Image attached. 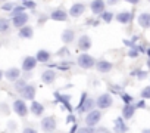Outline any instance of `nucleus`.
<instances>
[{
	"label": "nucleus",
	"instance_id": "nucleus-1",
	"mask_svg": "<svg viewBox=\"0 0 150 133\" xmlns=\"http://www.w3.org/2000/svg\"><path fill=\"white\" fill-rule=\"evenodd\" d=\"M94 107H96V99H93V98H88L87 96V93L84 92L83 93V96H81V99H80V104H78V107L75 108V111L77 112H90V111H93L94 109Z\"/></svg>",
	"mask_w": 150,
	"mask_h": 133
},
{
	"label": "nucleus",
	"instance_id": "nucleus-2",
	"mask_svg": "<svg viewBox=\"0 0 150 133\" xmlns=\"http://www.w3.org/2000/svg\"><path fill=\"white\" fill-rule=\"evenodd\" d=\"M40 126H41V130L44 133H53L56 130V127H57L56 117L54 115H46V117H43Z\"/></svg>",
	"mask_w": 150,
	"mask_h": 133
},
{
	"label": "nucleus",
	"instance_id": "nucleus-3",
	"mask_svg": "<svg viewBox=\"0 0 150 133\" xmlns=\"http://www.w3.org/2000/svg\"><path fill=\"white\" fill-rule=\"evenodd\" d=\"M77 64H78V66H81L83 70H91V68H94V65H96V59L91 55H88V53H81V55H78Z\"/></svg>",
	"mask_w": 150,
	"mask_h": 133
},
{
	"label": "nucleus",
	"instance_id": "nucleus-4",
	"mask_svg": "<svg viewBox=\"0 0 150 133\" xmlns=\"http://www.w3.org/2000/svg\"><path fill=\"white\" fill-rule=\"evenodd\" d=\"M112 105H113V98H112L110 93H102V95H99V98L96 99V107H97L100 111L108 109V108H110Z\"/></svg>",
	"mask_w": 150,
	"mask_h": 133
},
{
	"label": "nucleus",
	"instance_id": "nucleus-5",
	"mask_svg": "<svg viewBox=\"0 0 150 133\" xmlns=\"http://www.w3.org/2000/svg\"><path fill=\"white\" fill-rule=\"evenodd\" d=\"M54 98H56V101H57L69 114H74V108H72V105H71V95H63V93L54 92Z\"/></svg>",
	"mask_w": 150,
	"mask_h": 133
},
{
	"label": "nucleus",
	"instance_id": "nucleus-6",
	"mask_svg": "<svg viewBox=\"0 0 150 133\" xmlns=\"http://www.w3.org/2000/svg\"><path fill=\"white\" fill-rule=\"evenodd\" d=\"M100 120H102V111H100V109H93V111L87 112L86 124H87L88 127H96Z\"/></svg>",
	"mask_w": 150,
	"mask_h": 133
},
{
	"label": "nucleus",
	"instance_id": "nucleus-7",
	"mask_svg": "<svg viewBox=\"0 0 150 133\" xmlns=\"http://www.w3.org/2000/svg\"><path fill=\"white\" fill-rule=\"evenodd\" d=\"M35 93H37V87L34 84H30V83L19 92L22 101H34L35 99Z\"/></svg>",
	"mask_w": 150,
	"mask_h": 133
},
{
	"label": "nucleus",
	"instance_id": "nucleus-8",
	"mask_svg": "<svg viewBox=\"0 0 150 133\" xmlns=\"http://www.w3.org/2000/svg\"><path fill=\"white\" fill-rule=\"evenodd\" d=\"M94 68L102 73V74H108L113 70V64L110 61H106V59H100V61H96V65H94Z\"/></svg>",
	"mask_w": 150,
	"mask_h": 133
},
{
	"label": "nucleus",
	"instance_id": "nucleus-9",
	"mask_svg": "<svg viewBox=\"0 0 150 133\" xmlns=\"http://www.w3.org/2000/svg\"><path fill=\"white\" fill-rule=\"evenodd\" d=\"M77 46H78V50H81L83 53H87V50H88V49H91V46H93L91 37H90V36H87V34H83V36L78 39Z\"/></svg>",
	"mask_w": 150,
	"mask_h": 133
},
{
	"label": "nucleus",
	"instance_id": "nucleus-10",
	"mask_svg": "<svg viewBox=\"0 0 150 133\" xmlns=\"http://www.w3.org/2000/svg\"><path fill=\"white\" fill-rule=\"evenodd\" d=\"M13 111L19 115V117H22V118H25L27 115H28V107H27V104L22 101V99H16V101H13Z\"/></svg>",
	"mask_w": 150,
	"mask_h": 133
},
{
	"label": "nucleus",
	"instance_id": "nucleus-11",
	"mask_svg": "<svg viewBox=\"0 0 150 133\" xmlns=\"http://www.w3.org/2000/svg\"><path fill=\"white\" fill-rule=\"evenodd\" d=\"M37 59H35V56H25L24 58V61H22V71L24 73H31V71H34V68L37 66Z\"/></svg>",
	"mask_w": 150,
	"mask_h": 133
},
{
	"label": "nucleus",
	"instance_id": "nucleus-12",
	"mask_svg": "<svg viewBox=\"0 0 150 133\" xmlns=\"http://www.w3.org/2000/svg\"><path fill=\"white\" fill-rule=\"evenodd\" d=\"M90 9H91L93 15H99L100 16L106 11V2H105V0H91Z\"/></svg>",
	"mask_w": 150,
	"mask_h": 133
},
{
	"label": "nucleus",
	"instance_id": "nucleus-13",
	"mask_svg": "<svg viewBox=\"0 0 150 133\" xmlns=\"http://www.w3.org/2000/svg\"><path fill=\"white\" fill-rule=\"evenodd\" d=\"M28 21H30V16H28L27 12L12 16V25L16 27V28H22V27H25V25L28 24Z\"/></svg>",
	"mask_w": 150,
	"mask_h": 133
},
{
	"label": "nucleus",
	"instance_id": "nucleus-14",
	"mask_svg": "<svg viewBox=\"0 0 150 133\" xmlns=\"http://www.w3.org/2000/svg\"><path fill=\"white\" fill-rule=\"evenodd\" d=\"M56 79H57V74H56V71L54 70H52V68H47V70H44L43 73H41V82L44 83V84H53L54 82H56Z\"/></svg>",
	"mask_w": 150,
	"mask_h": 133
},
{
	"label": "nucleus",
	"instance_id": "nucleus-15",
	"mask_svg": "<svg viewBox=\"0 0 150 133\" xmlns=\"http://www.w3.org/2000/svg\"><path fill=\"white\" fill-rule=\"evenodd\" d=\"M68 16H69L68 12L62 8H57V9L52 11V14H50V19H53L56 22H65V21H68Z\"/></svg>",
	"mask_w": 150,
	"mask_h": 133
},
{
	"label": "nucleus",
	"instance_id": "nucleus-16",
	"mask_svg": "<svg viewBox=\"0 0 150 133\" xmlns=\"http://www.w3.org/2000/svg\"><path fill=\"white\" fill-rule=\"evenodd\" d=\"M84 12H86V5H84V3H74V5L69 8L68 15L72 16V18H80Z\"/></svg>",
	"mask_w": 150,
	"mask_h": 133
},
{
	"label": "nucleus",
	"instance_id": "nucleus-17",
	"mask_svg": "<svg viewBox=\"0 0 150 133\" xmlns=\"http://www.w3.org/2000/svg\"><path fill=\"white\" fill-rule=\"evenodd\" d=\"M3 77H5L6 80L15 83L18 79H21V70H19V68H15V66H11L9 70L3 71Z\"/></svg>",
	"mask_w": 150,
	"mask_h": 133
},
{
	"label": "nucleus",
	"instance_id": "nucleus-18",
	"mask_svg": "<svg viewBox=\"0 0 150 133\" xmlns=\"http://www.w3.org/2000/svg\"><path fill=\"white\" fill-rule=\"evenodd\" d=\"M113 19H116L119 24H124V25H127V24H129L132 19H134V15H132V12H128V11H122V12H119V14H116V16L113 18Z\"/></svg>",
	"mask_w": 150,
	"mask_h": 133
},
{
	"label": "nucleus",
	"instance_id": "nucleus-19",
	"mask_svg": "<svg viewBox=\"0 0 150 133\" xmlns=\"http://www.w3.org/2000/svg\"><path fill=\"white\" fill-rule=\"evenodd\" d=\"M62 41H63V44L65 46H68V44H71L74 40H75V31L72 30V28H66V30H63L62 31Z\"/></svg>",
	"mask_w": 150,
	"mask_h": 133
},
{
	"label": "nucleus",
	"instance_id": "nucleus-20",
	"mask_svg": "<svg viewBox=\"0 0 150 133\" xmlns=\"http://www.w3.org/2000/svg\"><path fill=\"white\" fill-rule=\"evenodd\" d=\"M35 117H41L43 114H44V105L43 104H40V102H37L35 99L31 102V107L28 108Z\"/></svg>",
	"mask_w": 150,
	"mask_h": 133
},
{
	"label": "nucleus",
	"instance_id": "nucleus-21",
	"mask_svg": "<svg viewBox=\"0 0 150 133\" xmlns=\"http://www.w3.org/2000/svg\"><path fill=\"white\" fill-rule=\"evenodd\" d=\"M115 133H127L128 132V126L125 123V120L122 117H118L115 118V127H113Z\"/></svg>",
	"mask_w": 150,
	"mask_h": 133
},
{
	"label": "nucleus",
	"instance_id": "nucleus-22",
	"mask_svg": "<svg viewBox=\"0 0 150 133\" xmlns=\"http://www.w3.org/2000/svg\"><path fill=\"white\" fill-rule=\"evenodd\" d=\"M137 22H138V25H140L141 28H144V30L150 28V14H149V12L140 14L138 18H137Z\"/></svg>",
	"mask_w": 150,
	"mask_h": 133
},
{
	"label": "nucleus",
	"instance_id": "nucleus-23",
	"mask_svg": "<svg viewBox=\"0 0 150 133\" xmlns=\"http://www.w3.org/2000/svg\"><path fill=\"white\" fill-rule=\"evenodd\" d=\"M50 58H52V53H50L49 50H46V49H40V50L35 53L37 62H41V64H47V62L50 61Z\"/></svg>",
	"mask_w": 150,
	"mask_h": 133
},
{
	"label": "nucleus",
	"instance_id": "nucleus-24",
	"mask_svg": "<svg viewBox=\"0 0 150 133\" xmlns=\"http://www.w3.org/2000/svg\"><path fill=\"white\" fill-rule=\"evenodd\" d=\"M135 114V107L134 104H129V105H124L122 108V118L124 120H131Z\"/></svg>",
	"mask_w": 150,
	"mask_h": 133
},
{
	"label": "nucleus",
	"instance_id": "nucleus-25",
	"mask_svg": "<svg viewBox=\"0 0 150 133\" xmlns=\"http://www.w3.org/2000/svg\"><path fill=\"white\" fill-rule=\"evenodd\" d=\"M18 36H19L21 39H31V37L34 36V28H33V27H30V25H25V27L19 28Z\"/></svg>",
	"mask_w": 150,
	"mask_h": 133
},
{
	"label": "nucleus",
	"instance_id": "nucleus-26",
	"mask_svg": "<svg viewBox=\"0 0 150 133\" xmlns=\"http://www.w3.org/2000/svg\"><path fill=\"white\" fill-rule=\"evenodd\" d=\"M71 66H72V62H71V61H63V62H60V64L50 65V68H52V70H53V68H57V70H60V71H68V70H71Z\"/></svg>",
	"mask_w": 150,
	"mask_h": 133
},
{
	"label": "nucleus",
	"instance_id": "nucleus-27",
	"mask_svg": "<svg viewBox=\"0 0 150 133\" xmlns=\"http://www.w3.org/2000/svg\"><path fill=\"white\" fill-rule=\"evenodd\" d=\"M9 28H11V22H9V19H6V18H0V34L8 33Z\"/></svg>",
	"mask_w": 150,
	"mask_h": 133
},
{
	"label": "nucleus",
	"instance_id": "nucleus-28",
	"mask_svg": "<svg viewBox=\"0 0 150 133\" xmlns=\"http://www.w3.org/2000/svg\"><path fill=\"white\" fill-rule=\"evenodd\" d=\"M113 18H115V15H113L112 12H109V11H105V12L100 15V19H102L103 22H106V24H110V22L113 21Z\"/></svg>",
	"mask_w": 150,
	"mask_h": 133
},
{
	"label": "nucleus",
	"instance_id": "nucleus-29",
	"mask_svg": "<svg viewBox=\"0 0 150 133\" xmlns=\"http://www.w3.org/2000/svg\"><path fill=\"white\" fill-rule=\"evenodd\" d=\"M27 80H28V79H18V80L15 82V90H16L18 93H19V92H21L27 84H28V82H27Z\"/></svg>",
	"mask_w": 150,
	"mask_h": 133
},
{
	"label": "nucleus",
	"instance_id": "nucleus-30",
	"mask_svg": "<svg viewBox=\"0 0 150 133\" xmlns=\"http://www.w3.org/2000/svg\"><path fill=\"white\" fill-rule=\"evenodd\" d=\"M15 6H16V3H13V2H5L3 5H2V8H0V9H2V11H5V12H12L13 9H15Z\"/></svg>",
	"mask_w": 150,
	"mask_h": 133
},
{
	"label": "nucleus",
	"instance_id": "nucleus-31",
	"mask_svg": "<svg viewBox=\"0 0 150 133\" xmlns=\"http://www.w3.org/2000/svg\"><path fill=\"white\" fill-rule=\"evenodd\" d=\"M131 76H135L138 80H144L147 77V71H143V70H134L131 71Z\"/></svg>",
	"mask_w": 150,
	"mask_h": 133
},
{
	"label": "nucleus",
	"instance_id": "nucleus-32",
	"mask_svg": "<svg viewBox=\"0 0 150 133\" xmlns=\"http://www.w3.org/2000/svg\"><path fill=\"white\" fill-rule=\"evenodd\" d=\"M56 55H57L59 58H66V56H69V55H71V52H69V49H68L66 46H63L62 49H59V50L56 52Z\"/></svg>",
	"mask_w": 150,
	"mask_h": 133
},
{
	"label": "nucleus",
	"instance_id": "nucleus-33",
	"mask_svg": "<svg viewBox=\"0 0 150 133\" xmlns=\"http://www.w3.org/2000/svg\"><path fill=\"white\" fill-rule=\"evenodd\" d=\"M121 98H122V101H124V104H125V105H129V104H132V102H134L132 96H131V95H128V93H125V92H122V93H121Z\"/></svg>",
	"mask_w": 150,
	"mask_h": 133
},
{
	"label": "nucleus",
	"instance_id": "nucleus-34",
	"mask_svg": "<svg viewBox=\"0 0 150 133\" xmlns=\"http://www.w3.org/2000/svg\"><path fill=\"white\" fill-rule=\"evenodd\" d=\"M24 12H25V8H24L22 5H21V6H19V5H16V6H15V9L11 12V16H15V15H19V14H24Z\"/></svg>",
	"mask_w": 150,
	"mask_h": 133
},
{
	"label": "nucleus",
	"instance_id": "nucleus-35",
	"mask_svg": "<svg viewBox=\"0 0 150 133\" xmlns=\"http://www.w3.org/2000/svg\"><path fill=\"white\" fill-rule=\"evenodd\" d=\"M94 129H96V127H88V126H84V127H78L77 133H94Z\"/></svg>",
	"mask_w": 150,
	"mask_h": 133
},
{
	"label": "nucleus",
	"instance_id": "nucleus-36",
	"mask_svg": "<svg viewBox=\"0 0 150 133\" xmlns=\"http://www.w3.org/2000/svg\"><path fill=\"white\" fill-rule=\"evenodd\" d=\"M22 6L25 8V9H35V2H33V0H27V2H24L22 3Z\"/></svg>",
	"mask_w": 150,
	"mask_h": 133
},
{
	"label": "nucleus",
	"instance_id": "nucleus-37",
	"mask_svg": "<svg viewBox=\"0 0 150 133\" xmlns=\"http://www.w3.org/2000/svg\"><path fill=\"white\" fill-rule=\"evenodd\" d=\"M138 55H140V52H138V49H137V46L128 50V56H129V58H132V59H134V58H137Z\"/></svg>",
	"mask_w": 150,
	"mask_h": 133
},
{
	"label": "nucleus",
	"instance_id": "nucleus-38",
	"mask_svg": "<svg viewBox=\"0 0 150 133\" xmlns=\"http://www.w3.org/2000/svg\"><path fill=\"white\" fill-rule=\"evenodd\" d=\"M141 98L143 99H150V86H147L141 90Z\"/></svg>",
	"mask_w": 150,
	"mask_h": 133
},
{
	"label": "nucleus",
	"instance_id": "nucleus-39",
	"mask_svg": "<svg viewBox=\"0 0 150 133\" xmlns=\"http://www.w3.org/2000/svg\"><path fill=\"white\" fill-rule=\"evenodd\" d=\"M109 90L113 92V93H119V95L122 93V89H121L119 86H115V84H110V86H109Z\"/></svg>",
	"mask_w": 150,
	"mask_h": 133
},
{
	"label": "nucleus",
	"instance_id": "nucleus-40",
	"mask_svg": "<svg viewBox=\"0 0 150 133\" xmlns=\"http://www.w3.org/2000/svg\"><path fill=\"white\" fill-rule=\"evenodd\" d=\"M94 133H112V132H110L108 127H102V126H100V127L94 129Z\"/></svg>",
	"mask_w": 150,
	"mask_h": 133
},
{
	"label": "nucleus",
	"instance_id": "nucleus-41",
	"mask_svg": "<svg viewBox=\"0 0 150 133\" xmlns=\"http://www.w3.org/2000/svg\"><path fill=\"white\" fill-rule=\"evenodd\" d=\"M134 107H135V109H137V108H146V102H144V99H141V101H138L137 104H134Z\"/></svg>",
	"mask_w": 150,
	"mask_h": 133
},
{
	"label": "nucleus",
	"instance_id": "nucleus-42",
	"mask_svg": "<svg viewBox=\"0 0 150 133\" xmlns=\"http://www.w3.org/2000/svg\"><path fill=\"white\" fill-rule=\"evenodd\" d=\"M124 44H125V46H129V47H131V49H132V47H135V46H137V44H135V43H134V40H124Z\"/></svg>",
	"mask_w": 150,
	"mask_h": 133
},
{
	"label": "nucleus",
	"instance_id": "nucleus-43",
	"mask_svg": "<svg viewBox=\"0 0 150 133\" xmlns=\"http://www.w3.org/2000/svg\"><path fill=\"white\" fill-rule=\"evenodd\" d=\"M22 133H38L34 127H25L24 130H22Z\"/></svg>",
	"mask_w": 150,
	"mask_h": 133
},
{
	"label": "nucleus",
	"instance_id": "nucleus-44",
	"mask_svg": "<svg viewBox=\"0 0 150 133\" xmlns=\"http://www.w3.org/2000/svg\"><path fill=\"white\" fill-rule=\"evenodd\" d=\"M66 123H68V124H69V123L74 124V123H75V115H74V114H69V115L66 117Z\"/></svg>",
	"mask_w": 150,
	"mask_h": 133
},
{
	"label": "nucleus",
	"instance_id": "nucleus-45",
	"mask_svg": "<svg viewBox=\"0 0 150 133\" xmlns=\"http://www.w3.org/2000/svg\"><path fill=\"white\" fill-rule=\"evenodd\" d=\"M8 129H9V130H15V129H16V123H15V121H9V123H8Z\"/></svg>",
	"mask_w": 150,
	"mask_h": 133
},
{
	"label": "nucleus",
	"instance_id": "nucleus-46",
	"mask_svg": "<svg viewBox=\"0 0 150 133\" xmlns=\"http://www.w3.org/2000/svg\"><path fill=\"white\" fill-rule=\"evenodd\" d=\"M77 130H78V126L74 123V124H72V129H71V132H69V133H77Z\"/></svg>",
	"mask_w": 150,
	"mask_h": 133
},
{
	"label": "nucleus",
	"instance_id": "nucleus-47",
	"mask_svg": "<svg viewBox=\"0 0 150 133\" xmlns=\"http://www.w3.org/2000/svg\"><path fill=\"white\" fill-rule=\"evenodd\" d=\"M44 21H47V16H46V15H41V16H40V19H38V24L41 25Z\"/></svg>",
	"mask_w": 150,
	"mask_h": 133
},
{
	"label": "nucleus",
	"instance_id": "nucleus-48",
	"mask_svg": "<svg viewBox=\"0 0 150 133\" xmlns=\"http://www.w3.org/2000/svg\"><path fill=\"white\" fill-rule=\"evenodd\" d=\"M87 25H99V21H91V19H88V21H87Z\"/></svg>",
	"mask_w": 150,
	"mask_h": 133
},
{
	"label": "nucleus",
	"instance_id": "nucleus-49",
	"mask_svg": "<svg viewBox=\"0 0 150 133\" xmlns=\"http://www.w3.org/2000/svg\"><path fill=\"white\" fill-rule=\"evenodd\" d=\"M125 2L129 5H137V3H140V0H125Z\"/></svg>",
	"mask_w": 150,
	"mask_h": 133
},
{
	"label": "nucleus",
	"instance_id": "nucleus-50",
	"mask_svg": "<svg viewBox=\"0 0 150 133\" xmlns=\"http://www.w3.org/2000/svg\"><path fill=\"white\" fill-rule=\"evenodd\" d=\"M108 3L109 5H116V3H119V0H108Z\"/></svg>",
	"mask_w": 150,
	"mask_h": 133
},
{
	"label": "nucleus",
	"instance_id": "nucleus-51",
	"mask_svg": "<svg viewBox=\"0 0 150 133\" xmlns=\"http://www.w3.org/2000/svg\"><path fill=\"white\" fill-rule=\"evenodd\" d=\"M2 79H3V71L0 70V80H2Z\"/></svg>",
	"mask_w": 150,
	"mask_h": 133
},
{
	"label": "nucleus",
	"instance_id": "nucleus-52",
	"mask_svg": "<svg viewBox=\"0 0 150 133\" xmlns=\"http://www.w3.org/2000/svg\"><path fill=\"white\" fill-rule=\"evenodd\" d=\"M143 133H150V129H146V130H143Z\"/></svg>",
	"mask_w": 150,
	"mask_h": 133
},
{
	"label": "nucleus",
	"instance_id": "nucleus-53",
	"mask_svg": "<svg viewBox=\"0 0 150 133\" xmlns=\"http://www.w3.org/2000/svg\"><path fill=\"white\" fill-rule=\"evenodd\" d=\"M147 55H149V59H150V49H147Z\"/></svg>",
	"mask_w": 150,
	"mask_h": 133
},
{
	"label": "nucleus",
	"instance_id": "nucleus-54",
	"mask_svg": "<svg viewBox=\"0 0 150 133\" xmlns=\"http://www.w3.org/2000/svg\"><path fill=\"white\" fill-rule=\"evenodd\" d=\"M0 2H8V0H0Z\"/></svg>",
	"mask_w": 150,
	"mask_h": 133
},
{
	"label": "nucleus",
	"instance_id": "nucleus-55",
	"mask_svg": "<svg viewBox=\"0 0 150 133\" xmlns=\"http://www.w3.org/2000/svg\"><path fill=\"white\" fill-rule=\"evenodd\" d=\"M3 133H11V132H3Z\"/></svg>",
	"mask_w": 150,
	"mask_h": 133
},
{
	"label": "nucleus",
	"instance_id": "nucleus-56",
	"mask_svg": "<svg viewBox=\"0 0 150 133\" xmlns=\"http://www.w3.org/2000/svg\"><path fill=\"white\" fill-rule=\"evenodd\" d=\"M24 2H27V0H22V3H24Z\"/></svg>",
	"mask_w": 150,
	"mask_h": 133
},
{
	"label": "nucleus",
	"instance_id": "nucleus-57",
	"mask_svg": "<svg viewBox=\"0 0 150 133\" xmlns=\"http://www.w3.org/2000/svg\"><path fill=\"white\" fill-rule=\"evenodd\" d=\"M0 47H2V43H0Z\"/></svg>",
	"mask_w": 150,
	"mask_h": 133
},
{
	"label": "nucleus",
	"instance_id": "nucleus-58",
	"mask_svg": "<svg viewBox=\"0 0 150 133\" xmlns=\"http://www.w3.org/2000/svg\"><path fill=\"white\" fill-rule=\"evenodd\" d=\"M147 2H149V3H150V0H147Z\"/></svg>",
	"mask_w": 150,
	"mask_h": 133
}]
</instances>
